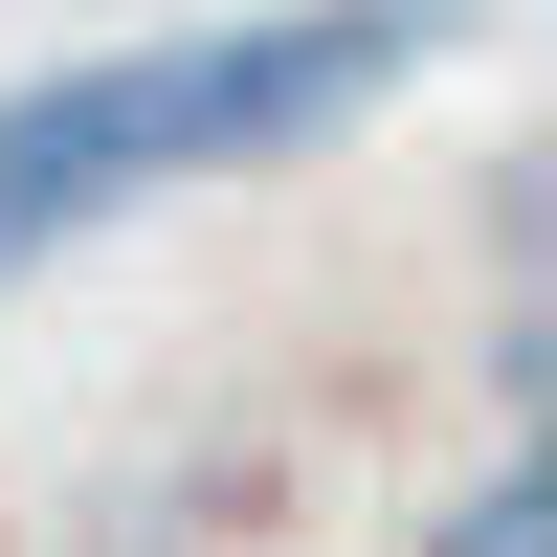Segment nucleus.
<instances>
[{"instance_id": "1", "label": "nucleus", "mask_w": 557, "mask_h": 557, "mask_svg": "<svg viewBox=\"0 0 557 557\" xmlns=\"http://www.w3.org/2000/svg\"><path fill=\"white\" fill-rule=\"evenodd\" d=\"M401 67H446V0H290V23H178V45L0 89V290L45 246H89L112 201H178V178H246L290 134L380 112Z\"/></svg>"}, {"instance_id": "2", "label": "nucleus", "mask_w": 557, "mask_h": 557, "mask_svg": "<svg viewBox=\"0 0 557 557\" xmlns=\"http://www.w3.org/2000/svg\"><path fill=\"white\" fill-rule=\"evenodd\" d=\"M446 557H557V491H535V469H491L469 513H446Z\"/></svg>"}]
</instances>
